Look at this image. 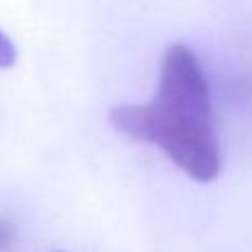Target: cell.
Wrapping results in <instances>:
<instances>
[{
  "instance_id": "cell-1",
  "label": "cell",
  "mask_w": 252,
  "mask_h": 252,
  "mask_svg": "<svg viewBox=\"0 0 252 252\" xmlns=\"http://www.w3.org/2000/svg\"><path fill=\"white\" fill-rule=\"evenodd\" d=\"M109 122L135 142L157 146L195 182L208 184L221 170L213 97L201 62L182 42L166 49L157 91L146 104H120Z\"/></svg>"
},
{
  "instance_id": "cell-2",
  "label": "cell",
  "mask_w": 252,
  "mask_h": 252,
  "mask_svg": "<svg viewBox=\"0 0 252 252\" xmlns=\"http://www.w3.org/2000/svg\"><path fill=\"white\" fill-rule=\"evenodd\" d=\"M16 58H18L16 44H13L11 38L0 29V69H9V66H13L16 64Z\"/></svg>"
},
{
  "instance_id": "cell-3",
  "label": "cell",
  "mask_w": 252,
  "mask_h": 252,
  "mask_svg": "<svg viewBox=\"0 0 252 252\" xmlns=\"http://www.w3.org/2000/svg\"><path fill=\"white\" fill-rule=\"evenodd\" d=\"M16 239V230H13L11 221H7L4 217H0V252L7 250Z\"/></svg>"
}]
</instances>
